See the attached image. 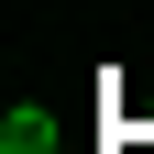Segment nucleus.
I'll use <instances>...</instances> for the list:
<instances>
[{"label":"nucleus","mask_w":154,"mask_h":154,"mask_svg":"<svg viewBox=\"0 0 154 154\" xmlns=\"http://www.w3.org/2000/svg\"><path fill=\"white\" fill-rule=\"evenodd\" d=\"M0 154H77V143H66L55 110H11V121H0Z\"/></svg>","instance_id":"f257e3e1"}]
</instances>
